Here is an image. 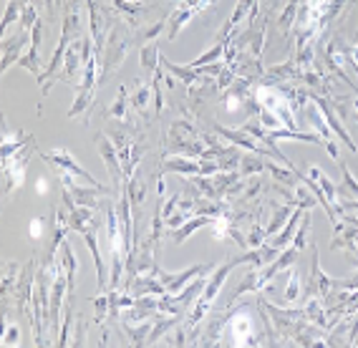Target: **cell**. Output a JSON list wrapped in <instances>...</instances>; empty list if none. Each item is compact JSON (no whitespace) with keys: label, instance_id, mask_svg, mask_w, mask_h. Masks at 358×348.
<instances>
[{"label":"cell","instance_id":"cell-5","mask_svg":"<svg viewBox=\"0 0 358 348\" xmlns=\"http://www.w3.org/2000/svg\"><path fill=\"white\" fill-rule=\"evenodd\" d=\"M149 93H151L149 86H142L136 93H134L131 104H134V109H136V111H142V114H144V106H147V101H149Z\"/></svg>","mask_w":358,"mask_h":348},{"label":"cell","instance_id":"cell-8","mask_svg":"<svg viewBox=\"0 0 358 348\" xmlns=\"http://www.w3.org/2000/svg\"><path fill=\"white\" fill-rule=\"evenodd\" d=\"M220 53H222V46H214V48H209L205 56L197 58V66H205V63H209V61H214V58H220Z\"/></svg>","mask_w":358,"mask_h":348},{"label":"cell","instance_id":"cell-7","mask_svg":"<svg viewBox=\"0 0 358 348\" xmlns=\"http://www.w3.org/2000/svg\"><path fill=\"white\" fill-rule=\"evenodd\" d=\"M124 104H126V88L121 86V91H119V99H116V104H114V106H111V111H109V114L111 116H116V119H124Z\"/></svg>","mask_w":358,"mask_h":348},{"label":"cell","instance_id":"cell-10","mask_svg":"<svg viewBox=\"0 0 358 348\" xmlns=\"http://www.w3.org/2000/svg\"><path fill=\"white\" fill-rule=\"evenodd\" d=\"M351 61H353V66H356V71H358V48L353 51V56H351Z\"/></svg>","mask_w":358,"mask_h":348},{"label":"cell","instance_id":"cell-4","mask_svg":"<svg viewBox=\"0 0 358 348\" xmlns=\"http://www.w3.org/2000/svg\"><path fill=\"white\" fill-rule=\"evenodd\" d=\"M202 270H207V267H189V270H184L182 275H164V273H162L164 288H169V290H179L182 285H184V280H189L192 275H200Z\"/></svg>","mask_w":358,"mask_h":348},{"label":"cell","instance_id":"cell-1","mask_svg":"<svg viewBox=\"0 0 358 348\" xmlns=\"http://www.w3.org/2000/svg\"><path fill=\"white\" fill-rule=\"evenodd\" d=\"M43 159H48L58 172H63V174H73V177H81L89 187H101L93 177H91L86 169H81L78 164H76V159L66 151V149H56V151H51V154H43ZM101 189H106V187H101Z\"/></svg>","mask_w":358,"mask_h":348},{"label":"cell","instance_id":"cell-9","mask_svg":"<svg viewBox=\"0 0 358 348\" xmlns=\"http://www.w3.org/2000/svg\"><path fill=\"white\" fill-rule=\"evenodd\" d=\"M66 323H71V308H68V313H66ZM66 341H68V325H66L63 333H61V346H66Z\"/></svg>","mask_w":358,"mask_h":348},{"label":"cell","instance_id":"cell-6","mask_svg":"<svg viewBox=\"0 0 358 348\" xmlns=\"http://www.w3.org/2000/svg\"><path fill=\"white\" fill-rule=\"evenodd\" d=\"M0 343H3V346H13V343H18V328L10 325V323H5V331H3V336H0Z\"/></svg>","mask_w":358,"mask_h":348},{"label":"cell","instance_id":"cell-3","mask_svg":"<svg viewBox=\"0 0 358 348\" xmlns=\"http://www.w3.org/2000/svg\"><path fill=\"white\" fill-rule=\"evenodd\" d=\"M98 151H101V157H104V162H106V167H109V174L119 182V164H116V146H111L109 139H104V137H98Z\"/></svg>","mask_w":358,"mask_h":348},{"label":"cell","instance_id":"cell-2","mask_svg":"<svg viewBox=\"0 0 358 348\" xmlns=\"http://www.w3.org/2000/svg\"><path fill=\"white\" fill-rule=\"evenodd\" d=\"M63 250V273H66V280H68V298H73V280H76V267H78V260L73 258V250L68 247V242L61 245Z\"/></svg>","mask_w":358,"mask_h":348}]
</instances>
